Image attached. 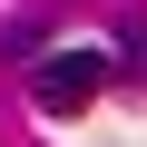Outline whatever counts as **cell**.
Returning a JSON list of instances; mask_svg holds the SVG:
<instances>
[{"label": "cell", "instance_id": "1", "mask_svg": "<svg viewBox=\"0 0 147 147\" xmlns=\"http://www.w3.org/2000/svg\"><path fill=\"white\" fill-rule=\"evenodd\" d=\"M98 79H108V59H98V49H49V59H39V108H49V118L88 108Z\"/></svg>", "mask_w": 147, "mask_h": 147}]
</instances>
